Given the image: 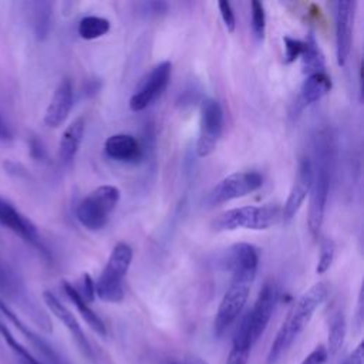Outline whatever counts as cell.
Wrapping results in <instances>:
<instances>
[{"instance_id": "6da1fadb", "label": "cell", "mask_w": 364, "mask_h": 364, "mask_svg": "<svg viewBox=\"0 0 364 364\" xmlns=\"http://www.w3.org/2000/svg\"><path fill=\"white\" fill-rule=\"evenodd\" d=\"M328 293L327 286L323 282L314 283L309 287L293 304L290 311L287 313L284 321L282 323L267 354V363L273 364L279 360V357L293 344L297 336L306 328L309 321L311 320L314 311L318 306L326 300Z\"/></svg>"}, {"instance_id": "7a4b0ae2", "label": "cell", "mask_w": 364, "mask_h": 364, "mask_svg": "<svg viewBox=\"0 0 364 364\" xmlns=\"http://www.w3.org/2000/svg\"><path fill=\"white\" fill-rule=\"evenodd\" d=\"M331 146L327 135H320L316 148V162L313 165V178L309 199V230L314 239L318 237L324 220L327 198L331 181Z\"/></svg>"}, {"instance_id": "3957f363", "label": "cell", "mask_w": 364, "mask_h": 364, "mask_svg": "<svg viewBox=\"0 0 364 364\" xmlns=\"http://www.w3.org/2000/svg\"><path fill=\"white\" fill-rule=\"evenodd\" d=\"M134 250L125 242H118L95 283V294L107 303H119L124 299V277L132 263Z\"/></svg>"}, {"instance_id": "277c9868", "label": "cell", "mask_w": 364, "mask_h": 364, "mask_svg": "<svg viewBox=\"0 0 364 364\" xmlns=\"http://www.w3.org/2000/svg\"><path fill=\"white\" fill-rule=\"evenodd\" d=\"M282 220V209L273 205L240 206L233 208L213 220V229L218 232H230L237 229L266 230Z\"/></svg>"}, {"instance_id": "5b68a950", "label": "cell", "mask_w": 364, "mask_h": 364, "mask_svg": "<svg viewBox=\"0 0 364 364\" xmlns=\"http://www.w3.org/2000/svg\"><path fill=\"white\" fill-rule=\"evenodd\" d=\"M121 192L114 185H101L84 196L75 209L78 222L88 230L102 229L115 210Z\"/></svg>"}, {"instance_id": "8992f818", "label": "cell", "mask_w": 364, "mask_h": 364, "mask_svg": "<svg viewBox=\"0 0 364 364\" xmlns=\"http://www.w3.org/2000/svg\"><path fill=\"white\" fill-rule=\"evenodd\" d=\"M262 185L263 176L256 171H242L230 173L220 179L209 191L206 196V205L209 208H215L233 199L247 196L249 193L257 191Z\"/></svg>"}, {"instance_id": "52a82bcc", "label": "cell", "mask_w": 364, "mask_h": 364, "mask_svg": "<svg viewBox=\"0 0 364 364\" xmlns=\"http://www.w3.org/2000/svg\"><path fill=\"white\" fill-rule=\"evenodd\" d=\"M223 131V108L215 98H205L199 109V135L196 154L200 158L210 155Z\"/></svg>"}, {"instance_id": "ba28073f", "label": "cell", "mask_w": 364, "mask_h": 364, "mask_svg": "<svg viewBox=\"0 0 364 364\" xmlns=\"http://www.w3.org/2000/svg\"><path fill=\"white\" fill-rule=\"evenodd\" d=\"M250 286L252 284L249 283L230 280V284L225 291L215 316V321H213L215 336H222L237 320V317L240 316L247 301Z\"/></svg>"}, {"instance_id": "9c48e42d", "label": "cell", "mask_w": 364, "mask_h": 364, "mask_svg": "<svg viewBox=\"0 0 364 364\" xmlns=\"http://www.w3.org/2000/svg\"><path fill=\"white\" fill-rule=\"evenodd\" d=\"M276 301H277V289L273 282H266L260 289L252 310L242 320V323L247 330L252 346L264 333L270 321V317L273 314Z\"/></svg>"}, {"instance_id": "30bf717a", "label": "cell", "mask_w": 364, "mask_h": 364, "mask_svg": "<svg viewBox=\"0 0 364 364\" xmlns=\"http://www.w3.org/2000/svg\"><path fill=\"white\" fill-rule=\"evenodd\" d=\"M172 73V64L169 61H162L156 64L149 74L145 77L139 88L129 98V108L134 112L144 111L154 101H156L166 90Z\"/></svg>"}, {"instance_id": "8fae6325", "label": "cell", "mask_w": 364, "mask_h": 364, "mask_svg": "<svg viewBox=\"0 0 364 364\" xmlns=\"http://www.w3.org/2000/svg\"><path fill=\"white\" fill-rule=\"evenodd\" d=\"M260 260V250L250 243L239 242L229 247L226 266L232 273V280L252 284Z\"/></svg>"}, {"instance_id": "7c38bea8", "label": "cell", "mask_w": 364, "mask_h": 364, "mask_svg": "<svg viewBox=\"0 0 364 364\" xmlns=\"http://www.w3.org/2000/svg\"><path fill=\"white\" fill-rule=\"evenodd\" d=\"M311 178H313V165L309 161V158H301L297 165L294 182L291 185L289 196L282 209V220L283 222H290L300 210V208H301L303 202L306 200L307 193L310 191Z\"/></svg>"}, {"instance_id": "4fadbf2b", "label": "cell", "mask_w": 364, "mask_h": 364, "mask_svg": "<svg viewBox=\"0 0 364 364\" xmlns=\"http://www.w3.org/2000/svg\"><path fill=\"white\" fill-rule=\"evenodd\" d=\"M354 20V3H336V60L340 67L347 63L351 50V28Z\"/></svg>"}, {"instance_id": "5bb4252c", "label": "cell", "mask_w": 364, "mask_h": 364, "mask_svg": "<svg viewBox=\"0 0 364 364\" xmlns=\"http://www.w3.org/2000/svg\"><path fill=\"white\" fill-rule=\"evenodd\" d=\"M74 102L73 82L64 77L54 90V94L44 112V124L50 128H58L65 122Z\"/></svg>"}, {"instance_id": "9a60e30c", "label": "cell", "mask_w": 364, "mask_h": 364, "mask_svg": "<svg viewBox=\"0 0 364 364\" xmlns=\"http://www.w3.org/2000/svg\"><path fill=\"white\" fill-rule=\"evenodd\" d=\"M43 299L44 303L47 304V307L50 309V311L64 324V327L71 333L73 338L75 340L78 348L81 350V353L88 357L92 358V350L91 346L78 323V320L74 317V314L51 293V291H44L43 293Z\"/></svg>"}, {"instance_id": "2e32d148", "label": "cell", "mask_w": 364, "mask_h": 364, "mask_svg": "<svg viewBox=\"0 0 364 364\" xmlns=\"http://www.w3.org/2000/svg\"><path fill=\"white\" fill-rule=\"evenodd\" d=\"M0 225L18 235L26 242L38 243V232L34 223L26 218L13 203L0 198Z\"/></svg>"}, {"instance_id": "e0dca14e", "label": "cell", "mask_w": 364, "mask_h": 364, "mask_svg": "<svg viewBox=\"0 0 364 364\" xmlns=\"http://www.w3.org/2000/svg\"><path fill=\"white\" fill-rule=\"evenodd\" d=\"M105 154L118 162L134 164L142 158L139 141L131 134H114L104 142Z\"/></svg>"}, {"instance_id": "ac0fdd59", "label": "cell", "mask_w": 364, "mask_h": 364, "mask_svg": "<svg viewBox=\"0 0 364 364\" xmlns=\"http://www.w3.org/2000/svg\"><path fill=\"white\" fill-rule=\"evenodd\" d=\"M84 132H85V118L84 117H77L73 122H70L67 125V128L64 129L61 138H60V145H58V156L61 159V162L68 164L71 162L84 138Z\"/></svg>"}, {"instance_id": "d6986e66", "label": "cell", "mask_w": 364, "mask_h": 364, "mask_svg": "<svg viewBox=\"0 0 364 364\" xmlns=\"http://www.w3.org/2000/svg\"><path fill=\"white\" fill-rule=\"evenodd\" d=\"M331 78L326 74V71L310 74L304 78L301 84L299 102H301L303 107L314 104L316 101L323 98L331 90Z\"/></svg>"}, {"instance_id": "ffe728a7", "label": "cell", "mask_w": 364, "mask_h": 364, "mask_svg": "<svg viewBox=\"0 0 364 364\" xmlns=\"http://www.w3.org/2000/svg\"><path fill=\"white\" fill-rule=\"evenodd\" d=\"M0 310L6 314V317L27 337V340H30L31 341V344L40 351V354L44 357V358H47V361L50 363V364H61V360H60V357L57 355V353L50 347V344L46 341V340H43L40 336H37L36 333H33L24 323H21V320L0 300Z\"/></svg>"}, {"instance_id": "44dd1931", "label": "cell", "mask_w": 364, "mask_h": 364, "mask_svg": "<svg viewBox=\"0 0 364 364\" xmlns=\"http://www.w3.org/2000/svg\"><path fill=\"white\" fill-rule=\"evenodd\" d=\"M64 291L67 294V297L71 300V303L75 306V309L80 311L81 317L85 320V323L100 336H105L107 334V328L104 321L100 318V316L90 307V304L81 297V294L78 293V290L68 282L63 283Z\"/></svg>"}, {"instance_id": "7402d4cb", "label": "cell", "mask_w": 364, "mask_h": 364, "mask_svg": "<svg viewBox=\"0 0 364 364\" xmlns=\"http://www.w3.org/2000/svg\"><path fill=\"white\" fill-rule=\"evenodd\" d=\"M250 348H252V343L249 340L247 330H246L245 324L240 323V326L233 337V344H232V348L228 354L225 364H247Z\"/></svg>"}, {"instance_id": "603a6c76", "label": "cell", "mask_w": 364, "mask_h": 364, "mask_svg": "<svg viewBox=\"0 0 364 364\" xmlns=\"http://www.w3.org/2000/svg\"><path fill=\"white\" fill-rule=\"evenodd\" d=\"M346 333H347V324H346L344 314L341 311H337L336 314H333L328 326V338H327V347H326L328 357H334L340 351L346 338Z\"/></svg>"}, {"instance_id": "cb8c5ba5", "label": "cell", "mask_w": 364, "mask_h": 364, "mask_svg": "<svg viewBox=\"0 0 364 364\" xmlns=\"http://www.w3.org/2000/svg\"><path fill=\"white\" fill-rule=\"evenodd\" d=\"M306 41V48L304 53L301 54V68L303 73L310 75L314 73H321L324 71V57L317 46V41L314 40L313 36H310Z\"/></svg>"}, {"instance_id": "d4e9b609", "label": "cell", "mask_w": 364, "mask_h": 364, "mask_svg": "<svg viewBox=\"0 0 364 364\" xmlns=\"http://www.w3.org/2000/svg\"><path fill=\"white\" fill-rule=\"evenodd\" d=\"M109 20L100 16H85L78 23V34L84 40H95L109 31Z\"/></svg>"}, {"instance_id": "484cf974", "label": "cell", "mask_w": 364, "mask_h": 364, "mask_svg": "<svg viewBox=\"0 0 364 364\" xmlns=\"http://www.w3.org/2000/svg\"><path fill=\"white\" fill-rule=\"evenodd\" d=\"M33 11H34V18H33V26L34 31L38 38H44L48 33L50 28V21H51V4L50 3H34L33 4Z\"/></svg>"}, {"instance_id": "4316f807", "label": "cell", "mask_w": 364, "mask_h": 364, "mask_svg": "<svg viewBox=\"0 0 364 364\" xmlns=\"http://www.w3.org/2000/svg\"><path fill=\"white\" fill-rule=\"evenodd\" d=\"M0 334L3 336L4 341L7 343V346L11 348V351L14 353V355L17 357V360H18L20 364H41L38 360H36V358L30 354V351H28L26 347H23V346L14 338V336L10 333V330H9L1 321H0Z\"/></svg>"}, {"instance_id": "83f0119b", "label": "cell", "mask_w": 364, "mask_h": 364, "mask_svg": "<svg viewBox=\"0 0 364 364\" xmlns=\"http://www.w3.org/2000/svg\"><path fill=\"white\" fill-rule=\"evenodd\" d=\"M250 13H252V33L257 41H263L264 31H266V13L264 6L262 1L253 0L250 3Z\"/></svg>"}, {"instance_id": "f1b7e54d", "label": "cell", "mask_w": 364, "mask_h": 364, "mask_svg": "<svg viewBox=\"0 0 364 364\" xmlns=\"http://www.w3.org/2000/svg\"><path fill=\"white\" fill-rule=\"evenodd\" d=\"M334 253H336L334 242L331 239H324L320 245V256H318V262L316 266L317 274H323L330 269V266L334 260Z\"/></svg>"}, {"instance_id": "f546056e", "label": "cell", "mask_w": 364, "mask_h": 364, "mask_svg": "<svg viewBox=\"0 0 364 364\" xmlns=\"http://www.w3.org/2000/svg\"><path fill=\"white\" fill-rule=\"evenodd\" d=\"M283 43H284V63L286 64L294 63L304 53V48H306L304 40H299V38L286 36L283 38Z\"/></svg>"}, {"instance_id": "4dcf8cb0", "label": "cell", "mask_w": 364, "mask_h": 364, "mask_svg": "<svg viewBox=\"0 0 364 364\" xmlns=\"http://www.w3.org/2000/svg\"><path fill=\"white\" fill-rule=\"evenodd\" d=\"M218 7H219V13H220V17L225 23L226 30L229 33H233L235 28H236V17H235L232 4L229 1H219Z\"/></svg>"}, {"instance_id": "1f68e13d", "label": "cell", "mask_w": 364, "mask_h": 364, "mask_svg": "<svg viewBox=\"0 0 364 364\" xmlns=\"http://www.w3.org/2000/svg\"><path fill=\"white\" fill-rule=\"evenodd\" d=\"M328 354L323 344L316 346V348L304 357V360L300 364H327Z\"/></svg>"}, {"instance_id": "d6a6232c", "label": "cell", "mask_w": 364, "mask_h": 364, "mask_svg": "<svg viewBox=\"0 0 364 364\" xmlns=\"http://www.w3.org/2000/svg\"><path fill=\"white\" fill-rule=\"evenodd\" d=\"M81 287H82V290H81V291L78 290V293L81 294V297H82L87 303L92 301V300H94V296H95V283L92 282V279H91L90 274L85 273V274L82 276V284H81Z\"/></svg>"}, {"instance_id": "836d02e7", "label": "cell", "mask_w": 364, "mask_h": 364, "mask_svg": "<svg viewBox=\"0 0 364 364\" xmlns=\"http://www.w3.org/2000/svg\"><path fill=\"white\" fill-rule=\"evenodd\" d=\"M341 364H364V343L360 341L353 353Z\"/></svg>"}, {"instance_id": "e575fe53", "label": "cell", "mask_w": 364, "mask_h": 364, "mask_svg": "<svg viewBox=\"0 0 364 364\" xmlns=\"http://www.w3.org/2000/svg\"><path fill=\"white\" fill-rule=\"evenodd\" d=\"M361 323H363V293H361V290H360V294H358V306H357V314H355V324H357L358 328L361 327Z\"/></svg>"}, {"instance_id": "d590c367", "label": "cell", "mask_w": 364, "mask_h": 364, "mask_svg": "<svg viewBox=\"0 0 364 364\" xmlns=\"http://www.w3.org/2000/svg\"><path fill=\"white\" fill-rule=\"evenodd\" d=\"M0 138H10V131H9V128H7V125L4 124V121L1 119V117H0Z\"/></svg>"}, {"instance_id": "8d00e7d4", "label": "cell", "mask_w": 364, "mask_h": 364, "mask_svg": "<svg viewBox=\"0 0 364 364\" xmlns=\"http://www.w3.org/2000/svg\"><path fill=\"white\" fill-rule=\"evenodd\" d=\"M186 364H208V363L203 361L202 358H191Z\"/></svg>"}, {"instance_id": "74e56055", "label": "cell", "mask_w": 364, "mask_h": 364, "mask_svg": "<svg viewBox=\"0 0 364 364\" xmlns=\"http://www.w3.org/2000/svg\"><path fill=\"white\" fill-rule=\"evenodd\" d=\"M172 364H178V363H172Z\"/></svg>"}]
</instances>
